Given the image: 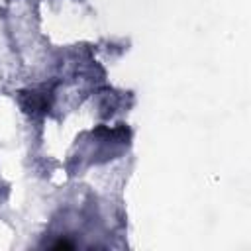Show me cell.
Wrapping results in <instances>:
<instances>
[{
	"mask_svg": "<svg viewBox=\"0 0 251 251\" xmlns=\"http://www.w3.org/2000/svg\"><path fill=\"white\" fill-rule=\"evenodd\" d=\"M20 106L27 114H43L49 110V92L24 90V92H20Z\"/></svg>",
	"mask_w": 251,
	"mask_h": 251,
	"instance_id": "cell-1",
	"label": "cell"
},
{
	"mask_svg": "<svg viewBox=\"0 0 251 251\" xmlns=\"http://www.w3.org/2000/svg\"><path fill=\"white\" fill-rule=\"evenodd\" d=\"M53 249H73V243H71V241H65V239H61V241L53 243Z\"/></svg>",
	"mask_w": 251,
	"mask_h": 251,
	"instance_id": "cell-2",
	"label": "cell"
}]
</instances>
